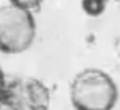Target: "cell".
Returning <instances> with one entry per match:
<instances>
[{"instance_id":"cell-1","label":"cell","mask_w":120,"mask_h":110,"mask_svg":"<svg viewBox=\"0 0 120 110\" xmlns=\"http://www.w3.org/2000/svg\"><path fill=\"white\" fill-rule=\"evenodd\" d=\"M70 98L76 110H112L118 100V88L105 71L87 68L74 76Z\"/></svg>"},{"instance_id":"cell-3","label":"cell","mask_w":120,"mask_h":110,"mask_svg":"<svg viewBox=\"0 0 120 110\" xmlns=\"http://www.w3.org/2000/svg\"><path fill=\"white\" fill-rule=\"evenodd\" d=\"M50 89L33 76H17L8 81L2 110H50Z\"/></svg>"},{"instance_id":"cell-5","label":"cell","mask_w":120,"mask_h":110,"mask_svg":"<svg viewBox=\"0 0 120 110\" xmlns=\"http://www.w3.org/2000/svg\"><path fill=\"white\" fill-rule=\"evenodd\" d=\"M6 84H8V81L5 78V75H4L2 69L0 68V109H1V106H2V101H3Z\"/></svg>"},{"instance_id":"cell-2","label":"cell","mask_w":120,"mask_h":110,"mask_svg":"<svg viewBox=\"0 0 120 110\" xmlns=\"http://www.w3.org/2000/svg\"><path fill=\"white\" fill-rule=\"evenodd\" d=\"M36 38V20L33 12L21 1H10L0 6V52L20 54Z\"/></svg>"},{"instance_id":"cell-4","label":"cell","mask_w":120,"mask_h":110,"mask_svg":"<svg viewBox=\"0 0 120 110\" xmlns=\"http://www.w3.org/2000/svg\"><path fill=\"white\" fill-rule=\"evenodd\" d=\"M82 8L90 16H99L105 8V2L101 0H89L82 2Z\"/></svg>"}]
</instances>
